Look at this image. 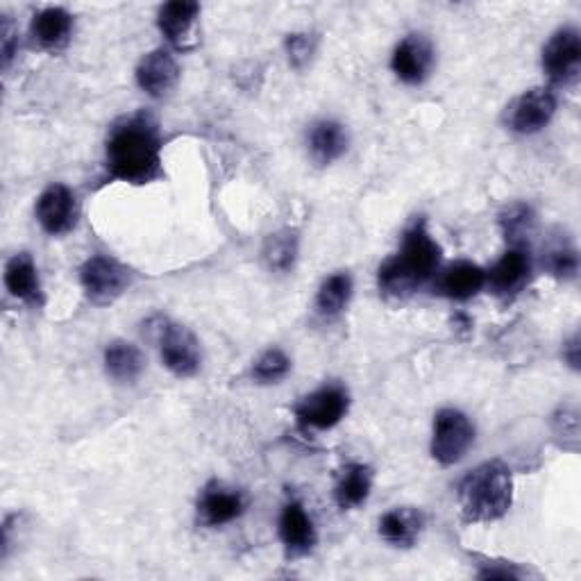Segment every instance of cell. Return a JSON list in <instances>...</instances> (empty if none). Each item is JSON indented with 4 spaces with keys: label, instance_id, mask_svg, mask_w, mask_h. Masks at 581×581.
Wrapping results in <instances>:
<instances>
[{
    "label": "cell",
    "instance_id": "cell-23",
    "mask_svg": "<svg viewBox=\"0 0 581 581\" xmlns=\"http://www.w3.org/2000/svg\"><path fill=\"white\" fill-rule=\"evenodd\" d=\"M143 353L130 341H111L105 347L107 375L121 384H132L143 373Z\"/></svg>",
    "mask_w": 581,
    "mask_h": 581
},
{
    "label": "cell",
    "instance_id": "cell-1",
    "mask_svg": "<svg viewBox=\"0 0 581 581\" xmlns=\"http://www.w3.org/2000/svg\"><path fill=\"white\" fill-rule=\"evenodd\" d=\"M107 169L111 177L148 184L162 173V139L148 114H135L116 123L107 139Z\"/></svg>",
    "mask_w": 581,
    "mask_h": 581
},
{
    "label": "cell",
    "instance_id": "cell-7",
    "mask_svg": "<svg viewBox=\"0 0 581 581\" xmlns=\"http://www.w3.org/2000/svg\"><path fill=\"white\" fill-rule=\"evenodd\" d=\"M557 114V96L550 87L520 94L505 111V126L518 135H536L550 126Z\"/></svg>",
    "mask_w": 581,
    "mask_h": 581
},
{
    "label": "cell",
    "instance_id": "cell-11",
    "mask_svg": "<svg viewBox=\"0 0 581 581\" xmlns=\"http://www.w3.org/2000/svg\"><path fill=\"white\" fill-rule=\"evenodd\" d=\"M432 66L434 49L422 34L405 36L391 57V68L405 85H420L428 80Z\"/></svg>",
    "mask_w": 581,
    "mask_h": 581
},
{
    "label": "cell",
    "instance_id": "cell-13",
    "mask_svg": "<svg viewBox=\"0 0 581 581\" xmlns=\"http://www.w3.org/2000/svg\"><path fill=\"white\" fill-rule=\"evenodd\" d=\"M529 252L525 248H512L491 268V273H486V282L495 295L512 300L525 289V284L529 282Z\"/></svg>",
    "mask_w": 581,
    "mask_h": 581
},
{
    "label": "cell",
    "instance_id": "cell-25",
    "mask_svg": "<svg viewBox=\"0 0 581 581\" xmlns=\"http://www.w3.org/2000/svg\"><path fill=\"white\" fill-rule=\"evenodd\" d=\"M263 257L270 268L287 273V270L293 268L298 257V237L293 232H278V235H270L263 246Z\"/></svg>",
    "mask_w": 581,
    "mask_h": 581
},
{
    "label": "cell",
    "instance_id": "cell-2",
    "mask_svg": "<svg viewBox=\"0 0 581 581\" xmlns=\"http://www.w3.org/2000/svg\"><path fill=\"white\" fill-rule=\"evenodd\" d=\"M441 246L430 235L428 223L416 220L402 237V246L396 257L379 266V289L384 295L405 298L430 282L441 266Z\"/></svg>",
    "mask_w": 581,
    "mask_h": 581
},
{
    "label": "cell",
    "instance_id": "cell-15",
    "mask_svg": "<svg viewBox=\"0 0 581 581\" xmlns=\"http://www.w3.org/2000/svg\"><path fill=\"white\" fill-rule=\"evenodd\" d=\"M280 538L289 557H304L316 546V527L300 502H289L280 514Z\"/></svg>",
    "mask_w": 581,
    "mask_h": 581
},
{
    "label": "cell",
    "instance_id": "cell-14",
    "mask_svg": "<svg viewBox=\"0 0 581 581\" xmlns=\"http://www.w3.org/2000/svg\"><path fill=\"white\" fill-rule=\"evenodd\" d=\"M177 80L180 66L175 57L164 49L148 53L137 66V85L152 98H164L166 94H171Z\"/></svg>",
    "mask_w": 581,
    "mask_h": 581
},
{
    "label": "cell",
    "instance_id": "cell-20",
    "mask_svg": "<svg viewBox=\"0 0 581 581\" xmlns=\"http://www.w3.org/2000/svg\"><path fill=\"white\" fill-rule=\"evenodd\" d=\"M73 32V17L62 8H46L32 19L34 42L46 51H60L68 44Z\"/></svg>",
    "mask_w": 581,
    "mask_h": 581
},
{
    "label": "cell",
    "instance_id": "cell-4",
    "mask_svg": "<svg viewBox=\"0 0 581 581\" xmlns=\"http://www.w3.org/2000/svg\"><path fill=\"white\" fill-rule=\"evenodd\" d=\"M154 336L160 343L164 366L177 377H193L201 370L203 353L201 343L184 325L169 319H154Z\"/></svg>",
    "mask_w": 581,
    "mask_h": 581
},
{
    "label": "cell",
    "instance_id": "cell-32",
    "mask_svg": "<svg viewBox=\"0 0 581 581\" xmlns=\"http://www.w3.org/2000/svg\"><path fill=\"white\" fill-rule=\"evenodd\" d=\"M566 359H568V364H570L574 370L579 368V336H577V334L566 343Z\"/></svg>",
    "mask_w": 581,
    "mask_h": 581
},
{
    "label": "cell",
    "instance_id": "cell-3",
    "mask_svg": "<svg viewBox=\"0 0 581 581\" xmlns=\"http://www.w3.org/2000/svg\"><path fill=\"white\" fill-rule=\"evenodd\" d=\"M514 475L507 463L486 461L459 484V507L469 523H493L512 509Z\"/></svg>",
    "mask_w": 581,
    "mask_h": 581
},
{
    "label": "cell",
    "instance_id": "cell-9",
    "mask_svg": "<svg viewBox=\"0 0 581 581\" xmlns=\"http://www.w3.org/2000/svg\"><path fill=\"white\" fill-rule=\"evenodd\" d=\"M581 68V36L574 28H561L544 49V71L557 85H572Z\"/></svg>",
    "mask_w": 581,
    "mask_h": 581
},
{
    "label": "cell",
    "instance_id": "cell-18",
    "mask_svg": "<svg viewBox=\"0 0 581 581\" xmlns=\"http://www.w3.org/2000/svg\"><path fill=\"white\" fill-rule=\"evenodd\" d=\"M486 284V270L473 261H456L439 278V293L450 300H471Z\"/></svg>",
    "mask_w": 581,
    "mask_h": 581
},
{
    "label": "cell",
    "instance_id": "cell-8",
    "mask_svg": "<svg viewBox=\"0 0 581 581\" xmlns=\"http://www.w3.org/2000/svg\"><path fill=\"white\" fill-rule=\"evenodd\" d=\"M347 407H351V396L343 386L327 384L295 405V418L304 430H332L345 418Z\"/></svg>",
    "mask_w": 581,
    "mask_h": 581
},
{
    "label": "cell",
    "instance_id": "cell-31",
    "mask_svg": "<svg viewBox=\"0 0 581 581\" xmlns=\"http://www.w3.org/2000/svg\"><path fill=\"white\" fill-rule=\"evenodd\" d=\"M17 28L12 23L10 17H3V25H0V53H3V68L8 71L14 55H17V46H19V36H17Z\"/></svg>",
    "mask_w": 581,
    "mask_h": 581
},
{
    "label": "cell",
    "instance_id": "cell-12",
    "mask_svg": "<svg viewBox=\"0 0 581 581\" xmlns=\"http://www.w3.org/2000/svg\"><path fill=\"white\" fill-rule=\"evenodd\" d=\"M36 220L49 235L60 237L75 227L77 201L64 184H51L36 201Z\"/></svg>",
    "mask_w": 581,
    "mask_h": 581
},
{
    "label": "cell",
    "instance_id": "cell-10",
    "mask_svg": "<svg viewBox=\"0 0 581 581\" xmlns=\"http://www.w3.org/2000/svg\"><path fill=\"white\" fill-rule=\"evenodd\" d=\"M246 512V495L237 488L212 482L198 497V518L205 527H223L241 518Z\"/></svg>",
    "mask_w": 581,
    "mask_h": 581
},
{
    "label": "cell",
    "instance_id": "cell-21",
    "mask_svg": "<svg viewBox=\"0 0 581 581\" xmlns=\"http://www.w3.org/2000/svg\"><path fill=\"white\" fill-rule=\"evenodd\" d=\"M373 488V471L364 463H351L345 466L338 475V482L334 486V499L343 512H351L362 507L368 499Z\"/></svg>",
    "mask_w": 581,
    "mask_h": 581
},
{
    "label": "cell",
    "instance_id": "cell-6",
    "mask_svg": "<svg viewBox=\"0 0 581 581\" xmlns=\"http://www.w3.org/2000/svg\"><path fill=\"white\" fill-rule=\"evenodd\" d=\"M80 284L89 302L105 306L128 291L130 270L111 257L96 255L80 268Z\"/></svg>",
    "mask_w": 581,
    "mask_h": 581
},
{
    "label": "cell",
    "instance_id": "cell-30",
    "mask_svg": "<svg viewBox=\"0 0 581 581\" xmlns=\"http://www.w3.org/2000/svg\"><path fill=\"white\" fill-rule=\"evenodd\" d=\"M480 579H525L527 572L520 570L512 561H495V559H480Z\"/></svg>",
    "mask_w": 581,
    "mask_h": 581
},
{
    "label": "cell",
    "instance_id": "cell-22",
    "mask_svg": "<svg viewBox=\"0 0 581 581\" xmlns=\"http://www.w3.org/2000/svg\"><path fill=\"white\" fill-rule=\"evenodd\" d=\"M347 150V132L336 121H319L309 132V154L319 166L336 162Z\"/></svg>",
    "mask_w": 581,
    "mask_h": 581
},
{
    "label": "cell",
    "instance_id": "cell-17",
    "mask_svg": "<svg viewBox=\"0 0 581 581\" xmlns=\"http://www.w3.org/2000/svg\"><path fill=\"white\" fill-rule=\"evenodd\" d=\"M424 527V516L416 507H396L379 518V536L394 548H413Z\"/></svg>",
    "mask_w": 581,
    "mask_h": 581
},
{
    "label": "cell",
    "instance_id": "cell-29",
    "mask_svg": "<svg viewBox=\"0 0 581 581\" xmlns=\"http://www.w3.org/2000/svg\"><path fill=\"white\" fill-rule=\"evenodd\" d=\"M314 51H316V42L312 34L295 32L287 36V55L295 68H302L309 60H312Z\"/></svg>",
    "mask_w": 581,
    "mask_h": 581
},
{
    "label": "cell",
    "instance_id": "cell-19",
    "mask_svg": "<svg viewBox=\"0 0 581 581\" xmlns=\"http://www.w3.org/2000/svg\"><path fill=\"white\" fill-rule=\"evenodd\" d=\"M6 287L10 295L21 302L39 304L42 302V282H39V270L28 252L14 255L6 266Z\"/></svg>",
    "mask_w": 581,
    "mask_h": 581
},
{
    "label": "cell",
    "instance_id": "cell-16",
    "mask_svg": "<svg viewBox=\"0 0 581 581\" xmlns=\"http://www.w3.org/2000/svg\"><path fill=\"white\" fill-rule=\"evenodd\" d=\"M198 17H201L198 3H193V0H175V3H166L160 10L158 25L175 49L186 51L191 49L193 28H196Z\"/></svg>",
    "mask_w": 581,
    "mask_h": 581
},
{
    "label": "cell",
    "instance_id": "cell-24",
    "mask_svg": "<svg viewBox=\"0 0 581 581\" xmlns=\"http://www.w3.org/2000/svg\"><path fill=\"white\" fill-rule=\"evenodd\" d=\"M351 298H353V278L347 273H334L321 284L316 295V306L321 316L334 319L347 306Z\"/></svg>",
    "mask_w": 581,
    "mask_h": 581
},
{
    "label": "cell",
    "instance_id": "cell-28",
    "mask_svg": "<svg viewBox=\"0 0 581 581\" xmlns=\"http://www.w3.org/2000/svg\"><path fill=\"white\" fill-rule=\"evenodd\" d=\"M291 370V359L280 351V347H273V351H266L252 366V377L259 384H276L284 379Z\"/></svg>",
    "mask_w": 581,
    "mask_h": 581
},
{
    "label": "cell",
    "instance_id": "cell-26",
    "mask_svg": "<svg viewBox=\"0 0 581 581\" xmlns=\"http://www.w3.org/2000/svg\"><path fill=\"white\" fill-rule=\"evenodd\" d=\"M534 212L527 205H514L507 209V214L502 216V229H505V237L512 244V248H525L531 232H534Z\"/></svg>",
    "mask_w": 581,
    "mask_h": 581
},
{
    "label": "cell",
    "instance_id": "cell-27",
    "mask_svg": "<svg viewBox=\"0 0 581 581\" xmlns=\"http://www.w3.org/2000/svg\"><path fill=\"white\" fill-rule=\"evenodd\" d=\"M546 266H548V270L555 278L572 280L577 276V270H579L577 250L566 239H557L546 250Z\"/></svg>",
    "mask_w": 581,
    "mask_h": 581
},
{
    "label": "cell",
    "instance_id": "cell-5",
    "mask_svg": "<svg viewBox=\"0 0 581 581\" xmlns=\"http://www.w3.org/2000/svg\"><path fill=\"white\" fill-rule=\"evenodd\" d=\"M475 443V428L471 418L459 409H441L434 418L432 456L441 466H454Z\"/></svg>",
    "mask_w": 581,
    "mask_h": 581
}]
</instances>
